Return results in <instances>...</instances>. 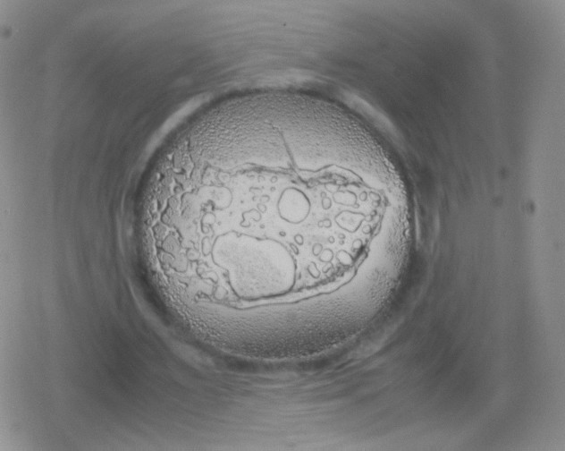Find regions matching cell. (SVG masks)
<instances>
[{
	"label": "cell",
	"mask_w": 565,
	"mask_h": 451,
	"mask_svg": "<svg viewBox=\"0 0 565 451\" xmlns=\"http://www.w3.org/2000/svg\"><path fill=\"white\" fill-rule=\"evenodd\" d=\"M218 174L181 211L182 237L208 234L213 260L258 254L295 263L287 240L344 234V208L320 174L257 162Z\"/></svg>",
	"instance_id": "obj_1"
}]
</instances>
